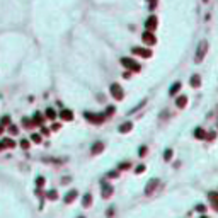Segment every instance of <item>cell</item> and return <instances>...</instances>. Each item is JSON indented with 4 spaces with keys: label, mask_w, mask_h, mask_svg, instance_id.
<instances>
[{
    "label": "cell",
    "mask_w": 218,
    "mask_h": 218,
    "mask_svg": "<svg viewBox=\"0 0 218 218\" xmlns=\"http://www.w3.org/2000/svg\"><path fill=\"white\" fill-rule=\"evenodd\" d=\"M0 143H2V147H4V148H14V147H15V141H14V140H10V138H5L4 141H0Z\"/></svg>",
    "instance_id": "obj_14"
},
{
    "label": "cell",
    "mask_w": 218,
    "mask_h": 218,
    "mask_svg": "<svg viewBox=\"0 0 218 218\" xmlns=\"http://www.w3.org/2000/svg\"><path fill=\"white\" fill-rule=\"evenodd\" d=\"M43 114H39V113H36L34 114V118H32V126H41L43 124Z\"/></svg>",
    "instance_id": "obj_12"
},
{
    "label": "cell",
    "mask_w": 218,
    "mask_h": 218,
    "mask_svg": "<svg viewBox=\"0 0 218 218\" xmlns=\"http://www.w3.org/2000/svg\"><path fill=\"white\" fill-rule=\"evenodd\" d=\"M2 131H4V126H0V135H2Z\"/></svg>",
    "instance_id": "obj_35"
},
{
    "label": "cell",
    "mask_w": 218,
    "mask_h": 218,
    "mask_svg": "<svg viewBox=\"0 0 218 218\" xmlns=\"http://www.w3.org/2000/svg\"><path fill=\"white\" fill-rule=\"evenodd\" d=\"M191 85H193V87H199V85H201V80H199L198 75H194V77L191 79Z\"/></svg>",
    "instance_id": "obj_18"
},
{
    "label": "cell",
    "mask_w": 218,
    "mask_h": 218,
    "mask_svg": "<svg viewBox=\"0 0 218 218\" xmlns=\"http://www.w3.org/2000/svg\"><path fill=\"white\" fill-rule=\"evenodd\" d=\"M60 118L63 119V121H72V119H73V113L68 111V109H63V111L60 113Z\"/></svg>",
    "instance_id": "obj_8"
},
{
    "label": "cell",
    "mask_w": 218,
    "mask_h": 218,
    "mask_svg": "<svg viewBox=\"0 0 218 218\" xmlns=\"http://www.w3.org/2000/svg\"><path fill=\"white\" fill-rule=\"evenodd\" d=\"M121 63H123L126 68L133 70V72H138V70H140V65L135 61V60H131V58H123V60H121Z\"/></svg>",
    "instance_id": "obj_2"
},
{
    "label": "cell",
    "mask_w": 218,
    "mask_h": 218,
    "mask_svg": "<svg viewBox=\"0 0 218 218\" xmlns=\"http://www.w3.org/2000/svg\"><path fill=\"white\" fill-rule=\"evenodd\" d=\"M102 150H104V145H102V143H96L94 148H92V153H99V152H102Z\"/></svg>",
    "instance_id": "obj_19"
},
{
    "label": "cell",
    "mask_w": 218,
    "mask_h": 218,
    "mask_svg": "<svg viewBox=\"0 0 218 218\" xmlns=\"http://www.w3.org/2000/svg\"><path fill=\"white\" fill-rule=\"evenodd\" d=\"M20 147H22V148L24 150H27L29 148V141H27V140H20V143H19Z\"/></svg>",
    "instance_id": "obj_24"
},
{
    "label": "cell",
    "mask_w": 218,
    "mask_h": 218,
    "mask_svg": "<svg viewBox=\"0 0 218 218\" xmlns=\"http://www.w3.org/2000/svg\"><path fill=\"white\" fill-rule=\"evenodd\" d=\"M155 27H157V17H155V15H150L148 19H147V29L152 32Z\"/></svg>",
    "instance_id": "obj_6"
},
{
    "label": "cell",
    "mask_w": 218,
    "mask_h": 218,
    "mask_svg": "<svg viewBox=\"0 0 218 218\" xmlns=\"http://www.w3.org/2000/svg\"><path fill=\"white\" fill-rule=\"evenodd\" d=\"M90 203H92V196H90V194H85V196H84V201H82V205L87 208V206H90Z\"/></svg>",
    "instance_id": "obj_17"
},
{
    "label": "cell",
    "mask_w": 218,
    "mask_h": 218,
    "mask_svg": "<svg viewBox=\"0 0 218 218\" xmlns=\"http://www.w3.org/2000/svg\"><path fill=\"white\" fill-rule=\"evenodd\" d=\"M143 43H145V44H155V36H153V32L147 31V32L143 34Z\"/></svg>",
    "instance_id": "obj_5"
},
{
    "label": "cell",
    "mask_w": 218,
    "mask_h": 218,
    "mask_svg": "<svg viewBox=\"0 0 218 218\" xmlns=\"http://www.w3.org/2000/svg\"><path fill=\"white\" fill-rule=\"evenodd\" d=\"M196 210H198V211H201V213H203V211H206V206H203V205H198V206H196Z\"/></svg>",
    "instance_id": "obj_28"
},
{
    "label": "cell",
    "mask_w": 218,
    "mask_h": 218,
    "mask_svg": "<svg viewBox=\"0 0 218 218\" xmlns=\"http://www.w3.org/2000/svg\"><path fill=\"white\" fill-rule=\"evenodd\" d=\"M203 218H206V217H203Z\"/></svg>",
    "instance_id": "obj_37"
},
{
    "label": "cell",
    "mask_w": 218,
    "mask_h": 218,
    "mask_svg": "<svg viewBox=\"0 0 218 218\" xmlns=\"http://www.w3.org/2000/svg\"><path fill=\"white\" fill-rule=\"evenodd\" d=\"M155 2H157V0H152V5H155Z\"/></svg>",
    "instance_id": "obj_36"
},
{
    "label": "cell",
    "mask_w": 218,
    "mask_h": 218,
    "mask_svg": "<svg viewBox=\"0 0 218 218\" xmlns=\"http://www.w3.org/2000/svg\"><path fill=\"white\" fill-rule=\"evenodd\" d=\"M157 184H159V181H157V179H152L148 184H147V189H145V193H147V194H152V193L155 191V186H157Z\"/></svg>",
    "instance_id": "obj_10"
},
{
    "label": "cell",
    "mask_w": 218,
    "mask_h": 218,
    "mask_svg": "<svg viewBox=\"0 0 218 218\" xmlns=\"http://www.w3.org/2000/svg\"><path fill=\"white\" fill-rule=\"evenodd\" d=\"M206 48H208V43L206 41H203V43H199V48H198V55H196V61H201L203 56H205V53H206Z\"/></svg>",
    "instance_id": "obj_4"
},
{
    "label": "cell",
    "mask_w": 218,
    "mask_h": 218,
    "mask_svg": "<svg viewBox=\"0 0 218 218\" xmlns=\"http://www.w3.org/2000/svg\"><path fill=\"white\" fill-rule=\"evenodd\" d=\"M46 118H50V119H55L56 118V113H55V111H53V109H48V111H46Z\"/></svg>",
    "instance_id": "obj_21"
},
{
    "label": "cell",
    "mask_w": 218,
    "mask_h": 218,
    "mask_svg": "<svg viewBox=\"0 0 218 218\" xmlns=\"http://www.w3.org/2000/svg\"><path fill=\"white\" fill-rule=\"evenodd\" d=\"M31 140H32V141H36V143H39V141H41V136L38 135V133H32V135H31Z\"/></svg>",
    "instance_id": "obj_23"
},
{
    "label": "cell",
    "mask_w": 218,
    "mask_h": 218,
    "mask_svg": "<svg viewBox=\"0 0 218 218\" xmlns=\"http://www.w3.org/2000/svg\"><path fill=\"white\" fill-rule=\"evenodd\" d=\"M179 89H181V82H176V84L172 85V89H170V94H172V96H176Z\"/></svg>",
    "instance_id": "obj_20"
},
{
    "label": "cell",
    "mask_w": 218,
    "mask_h": 218,
    "mask_svg": "<svg viewBox=\"0 0 218 218\" xmlns=\"http://www.w3.org/2000/svg\"><path fill=\"white\" fill-rule=\"evenodd\" d=\"M77 194H79V193H77L75 189H72L70 193H67V196H65V203H72L73 199L77 198Z\"/></svg>",
    "instance_id": "obj_13"
},
{
    "label": "cell",
    "mask_w": 218,
    "mask_h": 218,
    "mask_svg": "<svg viewBox=\"0 0 218 218\" xmlns=\"http://www.w3.org/2000/svg\"><path fill=\"white\" fill-rule=\"evenodd\" d=\"M113 194V186L111 184H102V198L108 199Z\"/></svg>",
    "instance_id": "obj_9"
},
{
    "label": "cell",
    "mask_w": 218,
    "mask_h": 218,
    "mask_svg": "<svg viewBox=\"0 0 218 218\" xmlns=\"http://www.w3.org/2000/svg\"><path fill=\"white\" fill-rule=\"evenodd\" d=\"M36 182H38V186L41 188V186L44 184V179H43V177H38V181H36Z\"/></svg>",
    "instance_id": "obj_30"
},
{
    "label": "cell",
    "mask_w": 218,
    "mask_h": 218,
    "mask_svg": "<svg viewBox=\"0 0 218 218\" xmlns=\"http://www.w3.org/2000/svg\"><path fill=\"white\" fill-rule=\"evenodd\" d=\"M133 55H140V56H143V58H148L150 55H152V51L145 50V48H135V50H133Z\"/></svg>",
    "instance_id": "obj_7"
},
{
    "label": "cell",
    "mask_w": 218,
    "mask_h": 218,
    "mask_svg": "<svg viewBox=\"0 0 218 218\" xmlns=\"http://www.w3.org/2000/svg\"><path fill=\"white\" fill-rule=\"evenodd\" d=\"M85 118L89 119L90 123L101 124V123H104V119H106V114H92V113H85Z\"/></svg>",
    "instance_id": "obj_1"
},
{
    "label": "cell",
    "mask_w": 218,
    "mask_h": 218,
    "mask_svg": "<svg viewBox=\"0 0 218 218\" xmlns=\"http://www.w3.org/2000/svg\"><path fill=\"white\" fill-rule=\"evenodd\" d=\"M111 94H113V97L116 101H121L123 99V89H121V85L119 84H113L111 85Z\"/></svg>",
    "instance_id": "obj_3"
},
{
    "label": "cell",
    "mask_w": 218,
    "mask_h": 218,
    "mask_svg": "<svg viewBox=\"0 0 218 218\" xmlns=\"http://www.w3.org/2000/svg\"><path fill=\"white\" fill-rule=\"evenodd\" d=\"M48 198H50V199H56V198H58L56 191H50V193H48Z\"/></svg>",
    "instance_id": "obj_26"
},
{
    "label": "cell",
    "mask_w": 218,
    "mask_h": 218,
    "mask_svg": "<svg viewBox=\"0 0 218 218\" xmlns=\"http://www.w3.org/2000/svg\"><path fill=\"white\" fill-rule=\"evenodd\" d=\"M80 218H84V217H80Z\"/></svg>",
    "instance_id": "obj_38"
},
{
    "label": "cell",
    "mask_w": 218,
    "mask_h": 218,
    "mask_svg": "<svg viewBox=\"0 0 218 218\" xmlns=\"http://www.w3.org/2000/svg\"><path fill=\"white\" fill-rule=\"evenodd\" d=\"M208 198H210V201H211V206L218 211V193H210Z\"/></svg>",
    "instance_id": "obj_11"
},
{
    "label": "cell",
    "mask_w": 218,
    "mask_h": 218,
    "mask_svg": "<svg viewBox=\"0 0 218 218\" xmlns=\"http://www.w3.org/2000/svg\"><path fill=\"white\" fill-rule=\"evenodd\" d=\"M186 102H188V97H186V96H181V97H177V101H176V104H177L179 108H184Z\"/></svg>",
    "instance_id": "obj_16"
},
{
    "label": "cell",
    "mask_w": 218,
    "mask_h": 218,
    "mask_svg": "<svg viewBox=\"0 0 218 218\" xmlns=\"http://www.w3.org/2000/svg\"><path fill=\"white\" fill-rule=\"evenodd\" d=\"M108 177H118V172H109Z\"/></svg>",
    "instance_id": "obj_31"
},
{
    "label": "cell",
    "mask_w": 218,
    "mask_h": 218,
    "mask_svg": "<svg viewBox=\"0 0 218 218\" xmlns=\"http://www.w3.org/2000/svg\"><path fill=\"white\" fill-rule=\"evenodd\" d=\"M41 131H43V135H48V133H50V129H46V128H41Z\"/></svg>",
    "instance_id": "obj_34"
},
{
    "label": "cell",
    "mask_w": 218,
    "mask_h": 218,
    "mask_svg": "<svg viewBox=\"0 0 218 218\" xmlns=\"http://www.w3.org/2000/svg\"><path fill=\"white\" fill-rule=\"evenodd\" d=\"M5 124H7V126L10 124V118H9V116H4V118H2V126H5Z\"/></svg>",
    "instance_id": "obj_25"
},
{
    "label": "cell",
    "mask_w": 218,
    "mask_h": 218,
    "mask_svg": "<svg viewBox=\"0 0 218 218\" xmlns=\"http://www.w3.org/2000/svg\"><path fill=\"white\" fill-rule=\"evenodd\" d=\"M143 170H145V167H143V165H140V167H136V172H143Z\"/></svg>",
    "instance_id": "obj_33"
},
{
    "label": "cell",
    "mask_w": 218,
    "mask_h": 218,
    "mask_svg": "<svg viewBox=\"0 0 218 218\" xmlns=\"http://www.w3.org/2000/svg\"><path fill=\"white\" fill-rule=\"evenodd\" d=\"M10 135H17V126H10Z\"/></svg>",
    "instance_id": "obj_29"
},
{
    "label": "cell",
    "mask_w": 218,
    "mask_h": 218,
    "mask_svg": "<svg viewBox=\"0 0 218 218\" xmlns=\"http://www.w3.org/2000/svg\"><path fill=\"white\" fill-rule=\"evenodd\" d=\"M131 128H133V124H131L129 121H126L124 124H121V126H119V131H121V133H128Z\"/></svg>",
    "instance_id": "obj_15"
},
{
    "label": "cell",
    "mask_w": 218,
    "mask_h": 218,
    "mask_svg": "<svg viewBox=\"0 0 218 218\" xmlns=\"http://www.w3.org/2000/svg\"><path fill=\"white\" fill-rule=\"evenodd\" d=\"M170 157H172V150H167L165 152V160H170Z\"/></svg>",
    "instance_id": "obj_27"
},
{
    "label": "cell",
    "mask_w": 218,
    "mask_h": 218,
    "mask_svg": "<svg viewBox=\"0 0 218 218\" xmlns=\"http://www.w3.org/2000/svg\"><path fill=\"white\" fill-rule=\"evenodd\" d=\"M129 167V164H121V165H119V169H128Z\"/></svg>",
    "instance_id": "obj_32"
},
{
    "label": "cell",
    "mask_w": 218,
    "mask_h": 218,
    "mask_svg": "<svg viewBox=\"0 0 218 218\" xmlns=\"http://www.w3.org/2000/svg\"><path fill=\"white\" fill-rule=\"evenodd\" d=\"M196 138H206V133L203 131V129H196Z\"/></svg>",
    "instance_id": "obj_22"
}]
</instances>
